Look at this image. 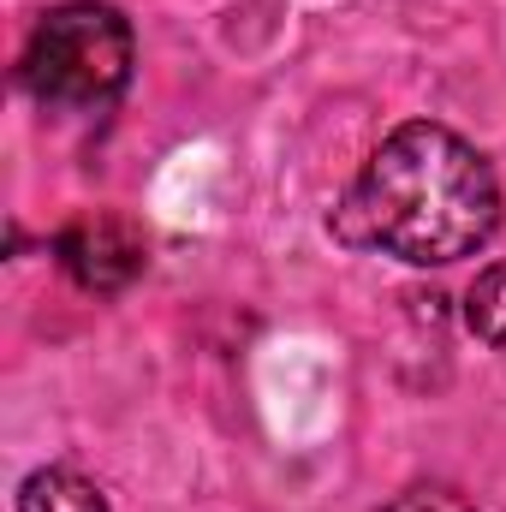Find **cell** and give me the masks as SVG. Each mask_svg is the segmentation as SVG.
Masks as SVG:
<instances>
[{"mask_svg": "<svg viewBox=\"0 0 506 512\" xmlns=\"http://www.w3.org/2000/svg\"><path fill=\"white\" fill-rule=\"evenodd\" d=\"M501 209V173L471 137L441 120H405L376 143L328 227L358 251L453 268L495 239Z\"/></svg>", "mask_w": 506, "mask_h": 512, "instance_id": "cell-1", "label": "cell"}, {"mask_svg": "<svg viewBox=\"0 0 506 512\" xmlns=\"http://www.w3.org/2000/svg\"><path fill=\"white\" fill-rule=\"evenodd\" d=\"M137 36L131 18L108 0L48 6L18 54V90L48 114H108L131 84Z\"/></svg>", "mask_w": 506, "mask_h": 512, "instance_id": "cell-2", "label": "cell"}, {"mask_svg": "<svg viewBox=\"0 0 506 512\" xmlns=\"http://www.w3.org/2000/svg\"><path fill=\"white\" fill-rule=\"evenodd\" d=\"M54 262L60 274L90 292V298H120L126 286L143 280L149 268V239L143 227L120 209H78L60 233H54Z\"/></svg>", "mask_w": 506, "mask_h": 512, "instance_id": "cell-3", "label": "cell"}, {"mask_svg": "<svg viewBox=\"0 0 506 512\" xmlns=\"http://www.w3.org/2000/svg\"><path fill=\"white\" fill-rule=\"evenodd\" d=\"M12 512H108V495L78 465H42L18 483Z\"/></svg>", "mask_w": 506, "mask_h": 512, "instance_id": "cell-4", "label": "cell"}, {"mask_svg": "<svg viewBox=\"0 0 506 512\" xmlns=\"http://www.w3.org/2000/svg\"><path fill=\"white\" fill-rule=\"evenodd\" d=\"M465 328L506 358V262H489L465 292Z\"/></svg>", "mask_w": 506, "mask_h": 512, "instance_id": "cell-5", "label": "cell"}, {"mask_svg": "<svg viewBox=\"0 0 506 512\" xmlns=\"http://www.w3.org/2000/svg\"><path fill=\"white\" fill-rule=\"evenodd\" d=\"M376 512H477L453 483H405L399 495H387Z\"/></svg>", "mask_w": 506, "mask_h": 512, "instance_id": "cell-6", "label": "cell"}]
</instances>
